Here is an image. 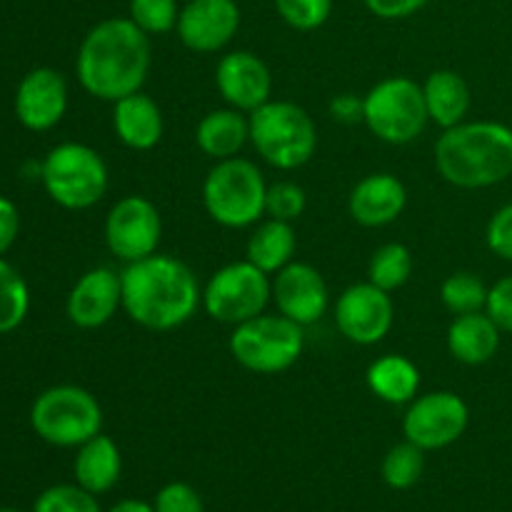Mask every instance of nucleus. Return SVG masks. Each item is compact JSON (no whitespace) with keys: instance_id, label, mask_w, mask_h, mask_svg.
<instances>
[{"instance_id":"nucleus-7","label":"nucleus","mask_w":512,"mask_h":512,"mask_svg":"<svg viewBox=\"0 0 512 512\" xmlns=\"http://www.w3.org/2000/svg\"><path fill=\"white\" fill-rule=\"evenodd\" d=\"M50 198L65 210H88L108 193V165L98 150L83 143H60L40 170Z\"/></svg>"},{"instance_id":"nucleus-37","label":"nucleus","mask_w":512,"mask_h":512,"mask_svg":"<svg viewBox=\"0 0 512 512\" xmlns=\"http://www.w3.org/2000/svg\"><path fill=\"white\" fill-rule=\"evenodd\" d=\"M485 240H488V248L493 250L498 258L512 260V203L503 205V208L490 218Z\"/></svg>"},{"instance_id":"nucleus-27","label":"nucleus","mask_w":512,"mask_h":512,"mask_svg":"<svg viewBox=\"0 0 512 512\" xmlns=\"http://www.w3.org/2000/svg\"><path fill=\"white\" fill-rule=\"evenodd\" d=\"M413 268L415 260L408 245L385 243L370 258L368 280L373 285H378V288H383L385 293H393V290L403 288L408 283L410 275H413Z\"/></svg>"},{"instance_id":"nucleus-30","label":"nucleus","mask_w":512,"mask_h":512,"mask_svg":"<svg viewBox=\"0 0 512 512\" xmlns=\"http://www.w3.org/2000/svg\"><path fill=\"white\" fill-rule=\"evenodd\" d=\"M425 470V450L413 445L410 440L395 445L383 458V480L393 490H410Z\"/></svg>"},{"instance_id":"nucleus-10","label":"nucleus","mask_w":512,"mask_h":512,"mask_svg":"<svg viewBox=\"0 0 512 512\" xmlns=\"http://www.w3.org/2000/svg\"><path fill=\"white\" fill-rule=\"evenodd\" d=\"M270 300H273V280L248 258L215 270L203 288L205 313L225 325H240L250 318H258Z\"/></svg>"},{"instance_id":"nucleus-19","label":"nucleus","mask_w":512,"mask_h":512,"mask_svg":"<svg viewBox=\"0 0 512 512\" xmlns=\"http://www.w3.org/2000/svg\"><path fill=\"white\" fill-rule=\"evenodd\" d=\"M408 205V190L395 175L370 173L348 198V210L363 228H383L395 223Z\"/></svg>"},{"instance_id":"nucleus-18","label":"nucleus","mask_w":512,"mask_h":512,"mask_svg":"<svg viewBox=\"0 0 512 512\" xmlns=\"http://www.w3.org/2000/svg\"><path fill=\"white\" fill-rule=\"evenodd\" d=\"M123 308V285L120 273L113 268H93L80 275L68 295V318L70 323L83 330L103 328Z\"/></svg>"},{"instance_id":"nucleus-29","label":"nucleus","mask_w":512,"mask_h":512,"mask_svg":"<svg viewBox=\"0 0 512 512\" xmlns=\"http://www.w3.org/2000/svg\"><path fill=\"white\" fill-rule=\"evenodd\" d=\"M30 308V293L23 275L0 258V335L10 333L25 320Z\"/></svg>"},{"instance_id":"nucleus-35","label":"nucleus","mask_w":512,"mask_h":512,"mask_svg":"<svg viewBox=\"0 0 512 512\" xmlns=\"http://www.w3.org/2000/svg\"><path fill=\"white\" fill-rule=\"evenodd\" d=\"M155 512H203V500L198 490L188 483H168L153 503Z\"/></svg>"},{"instance_id":"nucleus-5","label":"nucleus","mask_w":512,"mask_h":512,"mask_svg":"<svg viewBox=\"0 0 512 512\" xmlns=\"http://www.w3.org/2000/svg\"><path fill=\"white\" fill-rule=\"evenodd\" d=\"M268 183L255 163L245 158L218 160L205 175L203 205L205 213L223 228H250L265 215Z\"/></svg>"},{"instance_id":"nucleus-8","label":"nucleus","mask_w":512,"mask_h":512,"mask_svg":"<svg viewBox=\"0 0 512 512\" xmlns=\"http://www.w3.org/2000/svg\"><path fill=\"white\" fill-rule=\"evenodd\" d=\"M303 325L285 315H258L235 325L230 353L235 363L258 375H278L293 368L303 355Z\"/></svg>"},{"instance_id":"nucleus-14","label":"nucleus","mask_w":512,"mask_h":512,"mask_svg":"<svg viewBox=\"0 0 512 512\" xmlns=\"http://www.w3.org/2000/svg\"><path fill=\"white\" fill-rule=\"evenodd\" d=\"M240 8L235 0H188L178 15V38L193 53H218L238 35Z\"/></svg>"},{"instance_id":"nucleus-9","label":"nucleus","mask_w":512,"mask_h":512,"mask_svg":"<svg viewBox=\"0 0 512 512\" xmlns=\"http://www.w3.org/2000/svg\"><path fill=\"white\" fill-rule=\"evenodd\" d=\"M363 123L383 143H413L430 123L423 85L405 75L380 80L363 98Z\"/></svg>"},{"instance_id":"nucleus-3","label":"nucleus","mask_w":512,"mask_h":512,"mask_svg":"<svg viewBox=\"0 0 512 512\" xmlns=\"http://www.w3.org/2000/svg\"><path fill=\"white\" fill-rule=\"evenodd\" d=\"M435 168L455 188H493L512 175V130L493 120L448 128L435 145Z\"/></svg>"},{"instance_id":"nucleus-42","label":"nucleus","mask_w":512,"mask_h":512,"mask_svg":"<svg viewBox=\"0 0 512 512\" xmlns=\"http://www.w3.org/2000/svg\"><path fill=\"white\" fill-rule=\"evenodd\" d=\"M0 512H20V510H13V508H3Z\"/></svg>"},{"instance_id":"nucleus-25","label":"nucleus","mask_w":512,"mask_h":512,"mask_svg":"<svg viewBox=\"0 0 512 512\" xmlns=\"http://www.w3.org/2000/svg\"><path fill=\"white\" fill-rule=\"evenodd\" d=\"M368 388L388 405H410L418 398L420 370L405 355H383L368 368Z\"/></svg>"},{"instance_id":"nucleus-21","label":"nucleus","mask_w":512,"mask_h":512,"mask_svg":"<svg viewBox=\"0 0 512 512\" xmlns=\"http://www.w3.org/2000/svg\"><path fill=\"white\" fill-rule=\"evenodd\" d=\"M503 330L493 323L488 313L455 315L448 328V350L458 363L485 365L495 358Z\"/></svg>"},{"instance_id":"nucleus-23","label":"nucleus","mask_w":512,"mask_h":512,"mask_svg":"<svg viewBox=\"0 0 512 512\" xmlns=\"http://www.w3.org/2000/svg\"><path fill=\"white\" fill-rule=\"evenodd\" d=\"M425 108L430 120L443 130L465 123L470 110V88L460 73L450 68L433 70L423 83Z\"/></svg>"},{"instance_id":"nucleus-17","label":"nucleus","mask_w":512,"mask_h":512,"mask_svg":"<svg viewBox=\"0 0 512 512\" xmlns=\"http://www.w3.org/2000/svg\"><path fill=\"white\" fill-rule=\"evenodd\" d=\"M68 110V83L53 68H35L20 80L15 115L28 130L43 133L55 128Z\"/></svg>"},{"instance_id":"nucleus-39","label":"nucleus","mask_w":512,"mask_h":512,"mask_svg":"<svg viewBox=\"0 0 512 512\" xmlns=\"http://www.w3.org/2000/svg\"><path fill=\"white\" fill-rule=\"evenodd\" d=\"M18 230H20L18 208H15L8 198L0 195V258H3V255L10 250V245L15 243Z\"/></svg>"},{"instance_id":"nucleus-24","label":"nucleus","mask_w":512,"mask_h":512,"mask_svg":"<svg viewBox=\"0 0 512 512\" xmlns=\"http://www.w3.org/2000/svg\"><path fill=\"white\" fill-rule=\"evenodd\" d=\"M120 470H123L120 448L103 433L80 445L75 455V483L93 495L108 493L120 480Z\"/></svg>"},{"instance_id":"nucleus-20","label":"nucleus","mask_w":512,"mask_h":512,"mask_svg":"<svg viewBox=\"0 0 512 512\" xmlns=\"http://www.w3.org/2000/svg\"><path fill=\"white\" fill-rule=\"evenodd\" d=\"M113 128L130 150H153L163 138V110L143 90L113 103Z\"/></svg>"},{"instance_id":"nucleus-4","label":"nucleus","mask_w":512,"mask_h":512,"mask_svg":"<svg viewBox=\"0 0 512 512\" xmlns=\"http://www.w3.org/2000/svg\"><path fill=\"white\" fill-rule=\"evenodd\" d=\"M250 118V143L278 170H298L318 150V128L310 113L290 100H268Z\"/></svg>"},{"instance_id":"nucleus-12","label":"nucleus","mask_w":512,"mask_h":512,"mask_svg":"<svg viewBox=\"0 0 512 512\" xmlns=\"http://www.w3.org/2000/svg\"><path fill=\"white\" fill-rule=\"evenodd\" d=\"M163 220L153 200L143 195H125L105 218V243L125 265L158 253Z\"/></svg>"},{"instance_id":"nucleus-22","label":"nucleus","mask_w":512,"mask_h":512,"mask_svg":"<svg viewBox=\"0 0 512 512\" xmlns=\"http://www.w3.org/2000/svg\"><path fill=\"white\" fill-rule=\"evenodd\" d=\"M250 140V118L235 108L210 110L195 128V143L208 158H235Z\"/></svg>"},{"instance_id":"nucleus-36","label":"nucleus","mask_w":512,"mask_h":512,"mask_svg":"<svg viewBox=\"0 0 512 512\" xmlns=\"http://www.w3.org/2000/svg\"><path fill=\"white\" fill-rule=\"evenodd\" d=\"M485 313L493 318V323L498 325L503 333H512V275L498 280V283L488 290Z\"/></svg>"},{"instance_id":"nucleus-15","label":"nucleus","mask_w":512,"mask_h":512,"mask_svg":"<svg viewBox=\"0 0 512 512\" xmlns=\"http://www.w3.org/2000/svg\"><path fill=\"white\" fill-rule=\"evenodd\" d=\"M273 300L278 313L298 325H313L328 313L330 290L323 273L310 263H290L273 278Z\"/></svg>"},{"instance_id":"nucleus-13","label":"nucleus","mask_w":512,"mask_h":512,"mask_svg":"<svg viewBox=\"0 0 512 512\" xmlns=\"http://www.w3.org/2000/svg\"><path fill=\"white\" fill-rule=\"evenodd\" d=\"M393 320V298L370 280L350 285L335 305V325L340 335L355 345L380 343L393 328Z\"/></svg>"},{"instance_id":"nucleus-31","label":"nucleus","mask_w":512,"mask_h":512,"mask_svg":"<svg viewBox=\"0 0 512 512\" xmlns=\"http://www.w3.org/2000/svg\"><path fill=\"white\" fill-rule=\"evenodd\" d=\"M128 18L148 35H165L178 25V0H130Z\"/></svg>"},{"instance_id":"nucleus-1","label":"nucleus","mask_w":512,"mask_h":512,"mask_svg":"<svg viewBox=\"0 0 512 512\" xmlns=\"http://www.w3.org/2000/svg\"><path fill=\"white\" fill-rule=\"evenodd\" d=\"M75 70L85 93L118 103L148 80L150 35L130 18L100 20L80 43Z\"/></svg>"},{"instance_id":"nucleus-26","label":"nucleus","mask_w":512,"mask_h":512,"mask_svg":"<svg viewBox=\"0 0 512 512\" xmlns=\"http://www.w3.org/2000/svg\"><path fill=\"white\" fill-rule=\"evenodd\" d=\"M295 250H298V238L293 223L275 218L260 223L248 240V260L268 275L280 273L285 265L293 263Z\"/></svg>"},{"instance_id":"nucleus-11","label":"nucleus","mask_w":512,"mask_h":512,"mask_svg":"<svg viewBox=\"0 0 512 512\" xmlns=\"http://www.w3.org/2000/svg\"><path fill=\"white\" fill-rule=\"evenodd\" d=\"M470 423L468 403L450 390L418 395L403 418L405 440L420 450H443L463 438Z\"/></svg>"},{"instance_id":"nucleus-6","label":"nucleus","mask_w":512,"mask_h":512,"mask_svg":"<svg viewBox=\"0 0 512 512\" xmlns=\"http://www.w3.org/2000/svg\"><path fill=\"white\" fill-rule=\"evenodd\" d=\"M30 425L45 443L80 448L103 430V408L85 388L55 385L38 395L30 410Z\"/></svg>"},{"instance_id":"nucleus-34","label":"nucleus","mask_w":512,"mask_h":512,"mask_svg":"<svg viewBox=\"0 0 512 512\" xmlns=\"http://www.w3.org/2000/svg\"><path fill=\"white\" fill-rule=\"evenodd\" d=\"M305 205H308V195L298 183L283 180V183L268 185V198H265V215L268 218L293 223L305 213Z\"/></svg>"},{"instance_id":"nucleus-33","label":"nucleus","mask_w":512,"mask_h":512,"mask_svg":"<svg viewBox=\"0 0 512 512\" xmlns=\"http://www.w3.org/2000/svg\"><path fill=\"white\" fill-rule=\"evenodd\" d=\"M33 512H100L98 500L80 485H53L35 500Z\"/></svg>"},{"instance_id":"nucleus-16","label":"nucleus","mask_w":512,"mask_h":512,"mask_svg":"<svg viewBox=\"0 0 512 512\" xmlns=\"http://www.w3.org/2000/svg\"><path fill=\"white\" fill-rule=\"evenodd\" d=\"M215 85L225 103L240 113H253L273 95L270 68L250 50H233L223 55L215 68Z\"/></svg>"},{"instance_id":"nucleus-28","label":"nucleus","mask_w":512,"mask_h":512,"mask_svg":"<svg viewBox=\"0 0 512 512\" xmlns=\"http://www.w3.org/2000/svg\"><path fill=\"white\" fill-rule=\"evenodd\" d=\"M440 300L453 315H468L485 310L488 303V288L475 273L460 270V273L448 275L440 285Z\"/></svg>"},{"instance_id":"nucleus-2","label":"nucleus","mask_w":512,"mask_h":512,"mask_svg":"<svg viewBox=\"0 0 512 512\" xmlns=\"http://www.w3.org/2000/svg\"><path fill=\"white\" fill-rule=\"evenodd\" d=\"M120 285L128 318L153 333L180 328L203 305V290L193 270L170 255L155 253L128 263L120 273Z\"/></svg>"},{"instance_id":"nucleus-40","label":"nucleus","mask_w":512,"mask_h":512,"mask_svg":"<svg viewBox=\"0 0 512 512\" xmlns=\"http://www.w3.org/2000/svg\"><path fill=\"white\" fill-rule=\"evenodd\" d=\"M330 115H333L338 123L353 125L363 120V98L353 93H340L330 100Z\"/></svg>"},{"instance_id":"nucleus-41","label":"nucleus","mask_w":512,"mask_h":512,"mask_svg":"<svg viewBox=\"0 0 512 512\" xmlns=\"http://www.w3.org/2000/svg\"><path fill=\"white\" fill-rule=\"evenodd\" d=\"M108 512H155V510H153V505L143 503V500H123V503H118Z\"/></svg>"},{"instance_id":"nucleus-32","label":"nucleus","mask_w":512,"mask_h":512,"mask_svg":"<svg viewBox=\"0 0 512 512\" xmlns=\"http://www.w3.org/2000/svg\"><path fill=\"white\" fill-rule=\"evenodd\" d=\"M278 15L300 33H310L328 23L333 0H275Z\"/></svg>"},{"instance_id":"nucleus-38","label":"nucleus","mask_w":512,"mask_h":512,"mask_svg":"<svg viewBox=\"0 0 512 512\" xmlns=\"http://www.w3.org/2000/svg\"><path fill=\"white\" fill-rule=\"evenodd\" d=\"M363 3L380 20H403L420 13L430 0H363Z\"/></svg>"}]
</instances>
